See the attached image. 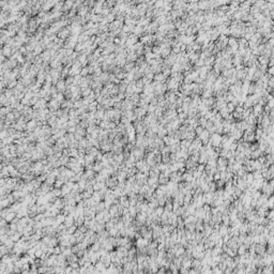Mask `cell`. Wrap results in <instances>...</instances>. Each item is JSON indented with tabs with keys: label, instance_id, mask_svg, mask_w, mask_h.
Returning <instances> with one entry per match:
<instances>
[{
	"label": "cell",
	"instance_id": "d6986e66",
	"mask_svg": "<svg viewBox=\"0 0 274 274\" xmlns=\"http://www.w3.org/2000/svg\"><path fill=\"white\" fill-rule=\"evenodd\" d=\"M202 131H203V130H202V128H201V127H199V128H197V129H196V131H195V134H197V135L199 136V135L201 134V132H202Z\"/></svg>",
	"mask_w": 274,
	"mask_h": 274
},
{
	"label": "cell",
	"instance_id": "6da1fadb",
	"mask_svg": "<svg viewBox=\"0 0 274 274\" xmlns=\"http://www.w3.org/2000/svg\"><path fill=\"white\" fill-rule=\"evenodd\" d=\"M201 146H202V142H201L200 138H199V137H195V138L192 140V144H191L190 148H191V149H193V150H199Z\"/></svg>",
	"mask_w": 274,
	"mask_h": 274
},
{
	"label": "cell",
	"instance_id": "9c48e42d",
	"mask_svg": "<svg viewBox=\"0 0 274 274\" xmlns=\"http://www.w3.org/2000/svg\"><path fill=\"white\" fill-rule=\"evenodd\" d=\"M228 214H229V213H228ZM228 214H222V222L226 226L230 225V219H229V215H228Z\"/></svg>",
	"mask_w": 274,
	"mask_h": 274
},
{
	"label": "cell",
	"instance_id": "9a60e30c",
	"mask_svg": "<svg viewBox=\"0 0 274 274\" xmlns=\"http://www.w3.org/2000/svg\"><path fill=\"white\" fill-rule=\"evenodd\" d=\"M215 184H216V187L218 189H221V187H224L225 185V181L223 179H220L218 181H215Z\"/></svg>",
	"mask_w": 274,
	"mask_h": 274
},
{
	"label": "cell",
	"instance_id": "52a82bcc",
	"mask_svg": "<svg viewBox=\"0 0 274 274\" xmlns=\"http://www.w3.org/2000/svg\"><path fill=\"white\" fill-rule=\"evenodd\" d=\"M247 252V247L242 243V244H240L238 245V248H237V255H243Z\"/></svg>",
	"mask_w": 274,
	"mask_h": 274
},
{
	"label": "cell",
	"instance_id": "8992f818",
	"mask_svg": "<svg viewBox=\"0 0 274 274\" xmlns=\"http://www.w3.org/2000/svg\"><path fill=\"white\" fill-rule=\"evenodd\" d=\"M168 181H169V177H167L163 173L159 174V176H158V184H167Z\"/></svg>",
	"mask_w": 274,
	"mask_h": 274
},
{
	"label": "cell",
	"instance_id": "ba28073f",
	"mask_svg": "<svg viewBox=\"0 0 274 274\" xmlns=\"http://www.w3.org/2000/svg\"><path fill=\"white\" fill-rule=\"evenodd\" d=\"M260 155H262V152L259 149H256V150L252 151V153H250V158H252V159H257Z\"/></svg>",
	"mask_w": 274,
	"mask_h": 274
},
{
	"label": "cell",
	"instance_id": "5b68a950",
	"mask_svg": "<svg viewBox=\"0 0 274 274\" xmlns=\"http://www.w3.org/2000/svg\"><path fill=\"white\" fill-rule=\"evenodd\" d=\"M228 227L229 226H226L224 224H220V227H219V229H218V232L221 237H223L224 235H226L228 232Z\"/></svg>",
	"mask_w": 274,
	"mask_h": 274
},
{
	"label": "cell",
	"instance_id": "30bf717a",
	"mask_svg": "<svg viewBox=\"0 0 274 274\" xmlns=\"http://www.w3.org/2000/svg\"><path fill=\"white\" fill-rule=\"evenodd\" d=\"M169 149H170V153H176L177 151L180 150V145L179 142L178 144H174V145H170L169 146Z\"/></svg>",
	"mask_w": 274,
	"mask_h": 274
},
{
	"label": "cell",
	"instance_id": "5bb4252c",
	"mask_svg": "<svg viewBox=\"0 0 274 274\" xmlns=\"http://www.w3.org/2000/svg\"><path fill=\"white\" fill-rule=\"evenodd\" d=\"M252 174H253L254 180H257V179H260V178H262V175H261V171H260V170H254Z\"/></svg>",
	"mask_w": 274,
	"mask_h": 274
},
{
	"label": "cell",
	"instance_id": "4fadbf2b",
	"mask_svg": "<svg viewBox=\"0 0 274 274\" xmlns=\"http://www.w3.org/2000/svg\"><path fill=\"white\" fill-rule=\"evenodd\" d=\"M208 184H209V192L214 193L215 190L218 189V187H216V184H215V181H211V182H209Z\"/></svg>",
	"mask_w": 274,
	"mask_h": 274
},
{
	"label": "cell",
	"instance_id": "7c38bea8",
	"mask_svg": "<svg viewBox=\"0 0 274 274\" xmlns=\"http://www.w3.org/2000/svg\"><path fill=\"white\" fill-rule=\"evenodd\" d=\"M250 166L253 167L254 170H260V169H261V164L257 161V159H253V162H252V164H250Z\"/></svg>",
	"mask_w": 274,
	"mask_h": 274
},
{
	"label": "cell",
	"instance_id": "8fae6325",
	"mask_svg": "<svg viewBox=\"0 0 274 274\" xmlns=\"http://www.w3.org/2000/svg\"><path fill=\"white\" fill-rule=\"evenodd\" d=\"M192 199H193V197H192V195L190 193H187V194H185L184 195V198H183V204H190L191 202H192Z\"/></svg>",
	"mask_w": 274,
	"mask_h": 274
},
{
	"label": "cell",
	"instance_id": "277c9868",
	"mask_svg": "<svg viewBox=\"0 0 274 274\" xmlns=\"http://www.w3.org/2000/svg\"><path fill=\"white\" fill-rule=\"evenodd\" d=\"M192 268L200 271V269H201V261H200V259L193 258V259H192Z\"/></svg>",
	"mask_w": 274,
	"mask_h": 274
},
{
	"label": "cell",
	"instance_id": "2e32d148",
	"mask_svg": "<svg viewBox=\"0 0 274 274\" xmlns=\"http://www.w3.org/2000/svg\"><path fill=\"white\" fill-rule=\"evenodd\" d=\"M156 133L158 134V137H161V138H162L163 136H165V135L167 134V131H166L165 129H162V128H159V130H157V132H156Z\"/></svg>",
	"mask_w": 274,
	"mask_h": 274
},
{
	"label": "cell",
	"instance_id": "7a4b0ae2",
	"mask_svg": "<svg viewBox=\"0 0 274 274\" xmlns=\"http://www.w3.org/2000/svg\"><path fill=\"white\" fill-rule=\"evenodd\" d=\"M255 253L257 255H260L262 256L265 253H266V245H262V244H259V243H256L255 244Z\"/></svg>",
	"mask_w": 274,
	"mask_h": 274
},
{
	"label": "cell",
	"instance_id": "3957f363",
	"mask_svg": "<svg viewBox=\"0 0 274 274\" xmlns=\"http://www.w3.org/2000/svg\"><path fill=\"white\" fill-rule=\"evenodd\" d=\"M159 174H161V171H159V170L156 168V166H155V167H152V168L149 170V177H150V178H158Z\"/></svg>",
	"mask_w": 274,
	"mask_h": 274
},
{
	"label": "cell",
	"instance_id": "ac0fdd59",
	"mask_svg": "<svg viewBox=\"0 0 274 274\" xmlns=\"http://www.w3.org/2000/svg\"><path fill=\"white\" fill-rule=\"evenodd\" d=\"M221 179V177H220V171H218V173H215L214 175H213V181H218V180H220Z\"/></svg>",
	"mask_w": 274,
	"mask_h": 274
},
{
	"label": "cell",
	"instance_id": "e0dca14e",
	"mask_svg": "<svg viewBox=\"0 0 274 274\" xmlns=\"http://www.w3.org/2000/svg\"><path fill=\"white\" fill-rule=\"evenodd\" d=\"M204 165H206V164H198L197 167H196V169H197L198 171H200V173H202V171H204Z\"/></svg>",
	"mask_w": 274,
	"mask_h": 274
}]
</instances>
